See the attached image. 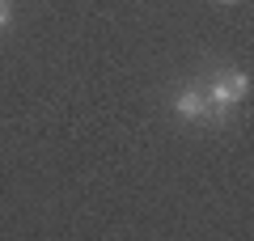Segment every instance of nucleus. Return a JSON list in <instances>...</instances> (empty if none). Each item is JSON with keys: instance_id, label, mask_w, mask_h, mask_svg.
<instances>
[{"instance_id": "f03ea898", "label": "nucleus", "mask_w": 254, "mask_h": 241, "mask_svg": "<svg viewBox=\"0 0 254 241\" xmlns=\"http://www.w3.org/2000/svg\"><path fill=\"white\" fill-rule=\"evenodd\" d=\"M174 110H178L182 119H190V123L212 115V110H208V93H203V89H182L178 102H174Z\"/></svg>"}, {"instance_id": "20e7f679", "label": "nucleus", "mask_w": 254, "mask_h": 241, "mask_svg": "<svg viewBox=\"0 0 254 241\" xmlns=\"http://www.w3.org/2000/svg\"><path fill=\"white\" fill-rule=\"evenodd\" d=\"M225 4H233V0H225Z\"/></svg>"}, {"instance_id": "f257e3e1", "label": "nucleus", "mask_w": 254, "mask_h": 241, "mask_svg": "<svg viewBox=\"0 0 254 241\" xmlns=\"http://www.w3.org/2000/svg\"><path fill=\"white\" fill-rule=\"evenodd\" d=\"M246 93H250V76H246V72H229V76L212 80V89H208V110L225 115V110L237 106Z\"/></svg>"}, {"instance_id": "7ed1b4c3", "label": "nucleus", "mask_w": 254, "mask_h": 241, "mask_svg": "<svg viewBox=\"0 0 254 241\" xmlns=\"http://www.w3.org/2000/svg\"><path fill=\"white\" fill-rule=\"evenodd\" d=\"M9 17H13V9H9V0H0V30L9 26Z\"/></svg>"}]
</instances>
